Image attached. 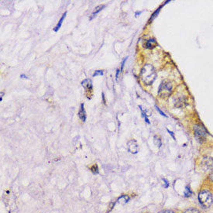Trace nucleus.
Returning <instances> with one entry per match:
<instances>
[{
  "label": "nucleus",
  "mask_w": 213,
  "mask_h": 213,
  "mask_svg": "<svg viewBox=\"0 0 213 213\" xmlns=\"http://www.w3.org/2000/svg\"><path fill=\"white\" fill-rule=\"evenodd\" d=\"M140 78L147 85H151L157 78V71L152 65L147 64L143 67L140 71Z\"/></svg>",
  "instance_id": "obj_1"
},
{
  "label": "nucleus",
  "mask_w": 213,
  "mask_h": 213,
  "mask_svg": "<svg viewBox=\"0 0 213 213\" xmlns=\"http://www.w3.org/2000/svg\"><path fill=\"white\" fill-rule=\"evenodd\" d=\"M198 199L200 205L204 209H209L213 205V195L208 189H202L198 195Z\"/></svg>",
  "instance_id": "obj_2"
},
{
  "label": "nucleus",
  "mask_w": 213,
  "mask_h": 213,
  "mask_svg": "<svg viewBox=\"0 0 213 213\" xmlns=\"http://www.w3.org/2000/svg\"><path fill=\"white\" fill-rule=\"evenodd\" d=\"M173 91V85L171 82L167 80H164L159 86L158 95L161 98H167L171 96Z\"/></svg>",
  "instance_id": "obj_3"
},
{
  "label": "nucleus",
  "mask_w": 213,
  "mask_h": 213,
  "mask_svg": "<svg viewBox=\"0 0 213 213\" xmlns=\"http://www.w3.org/2000/svg\"><path fill=\"white\" fill-rule=\"evenodd\" d=\"M193 133L196 140L200 143H202L205 141L207 139V135L208 132L206 129L201 124H195L193 126Z\"/></svg>",
  "instance_id": "obj_4"
},
{
  "label": "nucleus",
  "mask_w": 213,
  "mask_h": 213,
  "mask_svg": "<svg viewBox=\"0 0 213 213\" xmlns=\"http://www.w3.org/2000/svg\"><path fill=\"white\" fill-rule=\"evenodd\" d=\"M200 167L205 171L213 170V158L211 157H205L200 162Z\"/></svg>",
  "instance_id": "obj_5"
},
{
  "label": "nucleus",
  "mask_w": 213,
  "mask_h": 213,
  "mask_svg": "<svg viewBox=\"0 0 213 213\" xmlns=\"http://www.w3.org/2000/svg\"><path fill=\"white\" fill-rule=\"evenodd\" d=\"M128 151L133 154H136L139 152V145L135 140H131L129 141V143H128Z\"/></svg>",
  "instance_id": "obj_6"
},
{
  "label": "nucleus",
  "mask_w": 213,
  "mask_h": 213,
  "mask_svg": "<svg viewBox=\"0 0 213 213\" xmlns=\"http://www.w3.org/2000/svg\"><path fill=\"white\" fill-rule=\"evenodd\" d=\"M157 46V42L153 38H151V39L147 40L144 44V47L147 49H153V48H154Z\"/></svg>",
  "instance_id": "obj_7"
},
{
  "label": "nucleus",
  "mask_w": 213,
  "mask_h": 213,
  "mask_svg": "<svg viewBox=\"0 0 213 213\" xmlns=\"http://www.w3.org/2000/svg\"><path fill=\"white\" fill-rule=\"evenodd\" d=\"M187 102H188V99H187L186 97L181 96L176 100L175 106L178 107V108H183L187 105Z\"/></svg>",
  "instance_id": "obj_8"
},
{
  "label": "nucleus",
  "mask_w": 213,
  "mask_h": 213,
  "mask_svg": "<svg viewBox=\"0 0 213 213\" xmlns=\"http://www.w3.org/2000/svg\"><path fill=\"white\" fill-rule=\"evenodd\" d=\"M78 117L80 118V120L83 122H85L86 120V113H85V110L84 108V103H82L80 106V109L78 111Z\"/></svg>",
  "instance_id": "obj_9"
},
{
  "label": "nucleus",
  "mask_w": 213,
  "mask_h": 213,
  "mask_svg": "<svg viewBox=\"0 0 213 213\" xmlns=\"http://www.w3.org/2000/svg\"><path fill=\"white\" fill-rule=\"evenodd\" d=\"M82 85L84 88V89L86 90H91L92 89V83H91V81L89 78L87 79H84V81L82 82Z\"/></svg>",
  "instance_id": "obj_10"
},
{
  "label": "nucleus",
  "mask_w": 213,
  "mask_h": 213,
  "mask_svg": "<svg viewBox=\"0 0 213 213\" xmlns=\"http://www.w3.org/2000/svg\"><path fill=\"white\" fill-rule=\"evenodd\" d=\"M105 7V5H100V6H97L96 8V9H95V11L91 13V17H90V19L89 20H93L94 18L96 17V16H97V14L99 13V12H101L102 10V9H104Z\"/></svg>",
  "instance_id": "obj_11"
},
{
  "label": "nucleus",
  "mask_w": 213,
  "mask_h": 213,
  "mask_svg": "<svg viewBox=\"0 0 213 213\" xmlns=\"http://www.w3.org/2000/svg\"><path fill=\"white\" fill-rule=\"evenodd\" d=\"M66 15H67V12H65V13L63 14L62 16L60 17V20H59V22H58V23L57 25H56V27L53 28V31L54 32H58L59 30H60V28L61 27V26H62V23H63V21H64V20L65 19V17H66Z\"/></svg>",
  "instance_id": "obj_12"
},
{
  "label": "nucleus",
  "mask_w": 213,
  "mask_h": 213,
  "mask_svg": "<svg viewBox=\"0 0 213 213\" xmlns=\"http://www.w3.org/2000/svg\"><path fill=\"white\" fill-rule=\"evenodd\" d=\"M182 213H201V211L196 207H189Z\"/></svg>",
  "instance_id": "obj_13"
},
{
  "label": "nucleus",
  "mask_w": 213,
  "mask_h": 213,
  "mask_svg": "<svg viewBox=\"0 0 213 213\" xmlns=\"http://www.w3.org/2000/svg\"><path fill=\"white\" fill-rule=\"evenodd\" d=\"M169 2H170V1H167V2H165V3H164V4L163 5V6H164V5H166L167 3H168ZM163 6H161L159 7V8H158V9H157V10H156V11L154 12V13H153V14H152V16H151L150 19V22H152V20H154V19H155V18L157 17V15H158V14H159V12L160 11V9H161V7H162Z\"/></svg>",
  "instance_id": "obj_14"
},
{
  "label": "nucleus",
  "mask_w": 213,
  "mask_h": 213,
  "mask_svg": "<svg viewBox=\"0 0 213 213\" xmlns=\"http://www.w3.org/2000/svg\"><path fill=\"white\" fill-rule=\"evenodd\" d=\"M129 196L122 195V196H121L119 199H118V202H120V204L125 205L127 202H128V201H129Z\"/></svg>",
  "instance_id": "obj_15"
},
{
  "label": "nucleus",
  "mask_w": 213,
  "mask_h": 213,
  "mask_svg": "<svg viewBox=\"0 0 213 213\" xmlns=\"http://www.w3.org/2000/svg\"><path fill=\"white\" fill-rule=\"evenodd\" d=\"M139 108H140V111H141V113H142L143 117L144 118L145 122H147V124H150V122L149 121L148 118H147V113H146V112H145V110L143 109V107L141 106V105H139Z\"/></svg>",
  "instance_id": "obj_16"
},
{
  "label": "nucleus",
  "mask_w": 213,
  "mask_h": 213,
  "mask_svg": "<svg viewBox=\"0 0 213 213\" xmlns=\"http://www.w3.org/2000/svg\"><path fill=\"white\" fill-rule=\"evenodd\" d=\"M184 197L189 198L192 195L193 192H192V191H191V189L190 188V187L187 186L186 188H185V191H184Z\"/></svg>",
  "instance_id": "obj_17"
},
{
  "label": "nucleus",
  "mask_w": 213,
  "mask_h": 213,
  "mask_svg": "<svg viewBox=\"0 0 213 213\" xmlns=\"http://www.w3.org/2000/svg\"><path fill=\"white\" fill-rule=\"evenodd\" d=\"M153 141H154V144H155L156 146H157L159 148L162 146V142H161V140H160L159 137H157V136H154V137H153Z\"/></svg>",
  "instance_id": "obj_18"
},
{
  "label": "nucleus",
  "mask_w": 213,
  "mask_h": 213,
  "mask_svg": "<svg viewBox=\"0 0 213 213\" xmlns=\"http://www.w3.org/2000/svg\"><path fill=\"white\" fill-rule=\"evenodd\" d=\"M98 75H103V71L102 70H97L95 71V73L93 74V77H96Z\"/></svg>",
  "instance_id": "obj_19"
},
{
  "label": "nucleus",
  "mask_w": 213,
  "mask_h": 213,
  "mask_svg": "<svg viewBox=\"0 0 213 213\" xmlns=\"http://www.w3.org/2000/svg\"><path fill=\"white\" fill-rule=\"evenodd\" d=\"M155 108H156V109H157V111L158 112H159V113L160 114V115H163V116H164V117H167V116L166 114L164 113V112H162V110H161V109H160V108H159V107L157 106V105H155Z\"/></svg>",
  "instance_id": "obj_20"
},
{
  "label": "nucleus",
  "mask_w": 213,
  "mask_h": 213,
  "mask_svg": "<svg viewBox=\"0 0 213 213\" xmlns=\"http://www.w3.org/2000/svg\"><path fill=\"white\" fill-rule=\"evenodd\" d=\"M158 213H177L174 210H171V209H165V210H163V211H160V212Z\"/></svg>",
  "instance_id": "obj_21"
},
{
  "label": "nucleus",
  "mask_w": 213,
  "mask_h": 213,
  "mask_svg": "<svg viewBox=\"0 0 213 213\" xmlns=\"http://www.w3.org/2000/svg\"><path fill=\"white\" fill-rule=\"evenodd\" d=\"M127 58H128V57H127V58H125L123 60H122V64H121V68L120 69V72H122V70H123V67H124V65H125V63H126V61H127Z\"/></svg>",
  "instance_id": "obj_22"
},
{
  "label": "nucleus",
  "mask_w": 213,
  "mask_h": 213,
  "mask_svg": "<svg viewBox=\"0 0 213 213\" xmlns=\"http://www.w3.org/2000/svg\"><path fill=\"white\" fill-rule=\"evenodd\" d=\"M163 181H164V187L165 188H167L169 187V185H170V184H169V182L167 180V179H165V178H163Z\"/></svg>",
  "instance_id": "obj_23"
},
{
  "label": "nucleus",
  "mask_w": 213,
  "mask_h": 213,
  "mask_svg": "<svg viewBox=\"0 0 213 213\" xmlns=\"http://www.w3.org/2000/svg\"><path fill=\"white\" fill-rule=\"evenodd\" d=\"M167 131L168 132L169 134H170V135H171V136H172V138H173V140H176V139H175V136H174V134L173 132L171 131V130H169L168 129H167Z\"/></svg>",
  "instance_id": "obj_24"
},
{
  "label": "nucleus",
  "mask_w": 213,
  "mask_h": 213,
  "mask_svg": "<svg viewBox=\"0 0 213 213\" xmlns=\"http://www.w3.org/2000/svg\"><path fill=\"white\" fill-rule=\"evenodd\" d=\"M120 73H121V72H120V69H117V70H116V75H115V78H116V79H117L118 77H119Z\"/></svg>",
  "instance_id": "obj_25"
},
{
  "label": "nucleus",
  "mask_w": 213,
  "mask_h": 213,
  "mask_svg": "<svg viewBox=\"0 0 213 213\" xmlns=\"http://www.w3.org/2000/svg\"><path fill=\"white\" fill-rule=\"evenodd\" d=\"M20 78H27V77H26V76L24 75H20Z\"/></svg>",
  "instance_id": "obj_26"
},
{
  "label": "nucleus",
  "mask_w": 213,
  "mask_h": 213,
  "mask_svg": "<svg viewBox=\"0 0 213 213\" xmlns=\"http://www.w3.org/2000/svg\"><path fill=\"white\" fill-rule=\"evenodd\" d=\"M141 13H142V12H141V11H140V12H136V16H138V14L140 15V14Z\"/></svg>",
  "instance_id": "obj_27"
}]
</instances>
